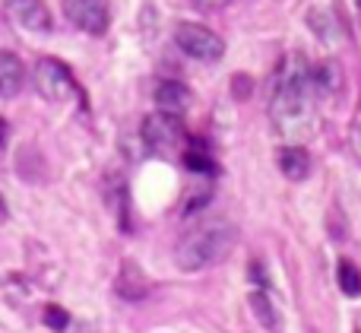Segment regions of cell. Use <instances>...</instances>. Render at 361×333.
I'll list each match as a JSON object with an SVG mask.
<instances>
[{
    "label": "cell",
    "mask_w": 361,
    "mask_h": 333,
    "mask_svg": "<svg viewBox=\"0 0 361 333\" xmlns=\"http://www.w3.org/2000/svg\"><path fill=\"white\" fill-rule=\"evenodd\" d=\"M200 6H206V10H219V6H225V4H231V0H197Z\"/></svg>",
    "instance_id": "obj_18"
},
{
    "label": "cell",
    "mask_w": 361,
    "mask_h": 333,
    "mask_svg": "<svg viewBox=\"0 0 361 333\" xmlns=\"http://www.w3.org/2000/svg\"><path fill=\"white\" fill-rule=\"evenodd\" d=\"M184 162H187V169H190V171H212V169H216V165H212V159L206 156V152H197V150L184 152Z\"/></svg>",
    "instance_id": "obj_15"
},
{
    "label": "cell",
    "mask_w": 361,
    "mask_h": 333,
    "mask_svg": "<svg viewBox=\"0 0 361 333\" xmlns=\"http://www.w3.org/2000/svg\"><path fill=\"white\" fill-rule=\"evenodd\" d=\"M44 324H48V327H54V330H67L70 317H67V311H63V308L48 305V308H44Z\"/></svg>",
    "instance_id": "obj_16"
},
{
    "label": "cell",
    "mask_w": 361,
    "mask_h": 333,
    "mask_svg": "<svg viewBox=\"0 0 361 333\" xmlns=\"http://www.w3.org/2000/svg\"><path fill=\"white\" fill-rule=\"evenodd\" d=\"M314 83H311V63L305 54H288L276 76L273 92V121L286 137H298L314 127Z\"/></svg>",
    "instance_id": "obj_1"
},
{
    "label": "cell",
    "mask_w": 361,
    "mask_h": 333,
    "mask_svg": "<svg viewBox=\"0 0 361 333\" xmlns=\"http://www.w3.org/2000/svg\"><path fill=\"white\" fill-rule=\"evenodd\" d=\"M156 105L162 111H175L180 114L187 105H190V92H187L184 83H175V80H165L156 86Z\"/></svg>",
    "instance_id": "obj_11"
},
{
    "label": "cell",
    "mask_w": 361,
    "mask_h": 333,
    "mask_svg": "<svg viewBox=\"0 0 361 333\" xmlns=\"http://www.w3.org/2000/svg\"><path fill=\"white\" fill-rule=\"evenodd\" d=\"M25 86V67L13 51H0V99H16Z\"/></svg>",
    "instance_id": "obj_8"
},
{
    "label": "cell",
    "mask_w": 361,
    "mask_h": 333,
    "mask_svg": "<svg viewBox=\"0 0 361 333\" xmlns=\"http://www.w3.org/2000/svg\"><path fill=\"white\" fill-rule=\"evenodd\" d=\"M336 279H339V289H343L349 298H358L361 296V270L352 264V260H339Z\"/></svg>",
    "instance_id": "obj_14"
},
{
    "label": "cell",
    "mask_w": 361,
    "mask_h": 333,
    "mask_svg": "<svg viewBox=\"0 0 361 333\" xmlns=\"http://www.w3.org/2000/svg\"><path fill=\"white\" fill-rule=\"evenodd\" d=\"M238 245V229L231 222H206L180 238L175 248V264L184 273H200L222 264Z\"/></svg>",
    "instance_id": "obj_2"
},
{
    "label": "cell",
    "mask_w": 361,
    "mask_h": 333,
    "mask_svg": "<svg viewBox=\"0 0 361 333\" xmlns=\"http://www.w3.org/2000/svg\"><path fill=\"white\" fill-rule=\"evenodd\" d=\"M311 83H314V92L333 95L339 86H343V70H339V63H333V61L314 63L311 67Z\"/></svg>",
    "instance_id": "obj_12"
},
{
    "label": "cell",
    "mask_w": 361,
    "mask_h": 333,
    "mask_svg": "<svg viewBox=\"0 0 361 333\" xmlns=\"http://www.w3.org/2000/svg\"><path fill=\"white\" fill-rule=\"evenodd\" d=\"M349 150H352V156H355V162L361 165V111L355 114V121H352V127H349Z\"/></svg>",
    "instance_id": "obj_17"
},
{
    "label": "cell",
    "mask_w": 361,
    "mask_h": 333,
    "mask_svg": "<svg viewBox=\"0 0 361 333\" xmlns=\"http://www.w3.org/2000/svg\"><path fill=\"white\" fill-rule=\"evenodd\" d=\"M63 16L86 35H105L111 25V10L108 0H61Z\"/></svg>",
    "instance_id": "obj_6"
},
{
    "label": "cell",
    "mask_w": 361,
    "mask_h": 333,
    "mask_svg": "<svg viewBox=\"0 0 361 333\" xmlns=\"http://www.w3.org/2000/svg\"><path fill=\"white\" fill-rule=\"evenodd\" d=\"M358 6H361V0H358Z\"/></svg>",
    "instance_id": "obj_20"
},
{
    "label": "cell",
    "mask_w": 361,
    "mask_h": 333,
    "mask_svg": "<svg viewBox=\"0 0 361 333\" xmlns=\"http://www.w3.org/2000/svg\"><path fill=\"white\" fill-rule=\"evenodd\" d=\"M4 10L19 29L44 35L51 32V10L44 0H4Z\"/></svg>",
    "instance_id": "obj_7"
},
{
    "label": "cell",
    "mask_w": 361,
    "mask_h": 333,
    "mask_svg": "<svg viewBox=\"0 0 361 333\" xmlns=\"http://www.w3.org/2000/svg\"><path fill=\"white\" fill-rule=\"evenodd\" d=\"M247 302H250V311H254V317L263 324L269 333H282V317H279V311H276V305H273V298L267 296V289H254L247 296Z\"/></svg>",
    "instance_id": "obj_10"
},
{
    "label": "cell",
    "mask_w": 361,
    "mask_h": 333,
    "mask_svg": "<svg viewBox=\"0 0 361 333\" xmlns=\"http://www.w3.org/2000/svg\"><path fill=\"white\" fill-rule=\"evenodd\" d=\"M32 83H35L38 95L48 102H70L76 95V80L57 57H42L32 70Z\"/></svg>",
    "instance_id": "obj_5"
},
{
    "label": "cell",
    "mask_w": 361,
    "mask_h": 333,
    "mask_svg": "<svg viewBox=\"0 0 361 333\" xmlns=\"http://www.w3.org/2000/svg\"><path fill=\"white\" fill-rule=\"evenodd\" d=\"M149 292V279L140 273V267L133 260H127L124 270H121V279H118V296L124 298H143Z\"/></svg>",
    "instance_id": "obj_13"
},
{
    "label": "cell",
    "mask_w": 361,
    "mask_h": 333,
    "mask_svg": "<svg viewBox=\"0 0 361 333\" xmlns=\"http://www.w3.org/2000/svg\"><path fill=\"white\" fill-rule=\"evenodd\" d=\"M6 146V121H0V152H4Z\"/></svg>",
    "instance_id": "obj_19"
},
{
    "label": "cell",
    "mask_w": 361,
    "mask_h": 333,
    "mask_svg": "<svg viewBox=\"0 0 361 333\" xmlns=\"http://www.w3.org/2000/svg\"><path fill=\"white\" fill-rule=\"evenodd\" d=\"M140 133H143V143L149 146L152 152H159V156L180 150V146H184V140H187V131H184L180 114L162 111V108H159V111H152V114H146Z\"/></svg>",
    "instance_id": "obj_3"
},
{
    "label": "cell",
    "mask_w": 361,
    "mask_h": 333,
    "mask_svg": "<svg viewBox=\"0 0 361 333\" xmlns=\"http://www.w3.org/2000/svg\"><path fill=\"white\" fill-rule=\"evenodd\" d=\"M175 44L187 57H193V61H200V63H216V61H222V54H225V42L209 25H200V23H178Z\"/></svg>",
    "instance_id": "obj_4"
},
{
    "label": "cell",
    "mask_w": 361,
    "mask_h": 333,
    "mask_svg": "<svg viewBox=\"0 0 361 333\" xmlns=\"http://www.w3.org/2000/svg\"><path fill=\"white\" fill-rule=\"evenodd\" d=\"M276 165H279V171L288 181H305L311 175V152L305 146H282L276 152Z\"/></svg>",
    "instance_id": "obj_9"
}]
</instances>
